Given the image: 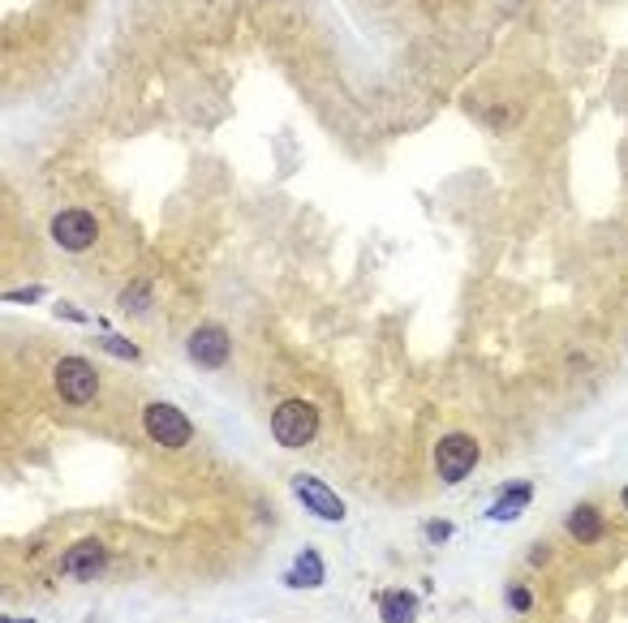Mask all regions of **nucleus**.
Returning a JSON list of instances; mask_svg holds the SVG:
<instances>
[{
  "instance_id": "16",
  "label": "nucleus",
  "mask_w": 628,
  "mask_h": 623,
  "mask_svg": "<svg viewBox=\"0 0 628 623\" xmlns=\"http://www.w3.org/2000/svg\"><path fill=\"white\" fill-rule=\"evenodd\" d=\"M426 538H431V542H448V538H452V525L435 520V525H426Z\"/></svg>"
},
{
  "instance_id": "11",
  "label": "nucleus",
  "mask_w": 628,
  "mask_h": 623,
  "mask_svg": "<svg viewBox=\"0 0 628 623\" xmlns=\"http://www.w3.org/2000/svg\"><path fill=\"white\" fill-rule=\"evenodd\" d=\"M568 533H573L581 546H594L598 538H603V512H598V507H590V503L573 507V516H568Z\"/></svg>"
},
{
  "instance_id": "9",
  "label": "nucleus",
  "mask_w": 628,
  "mask_h": 623,
  "mask_svg": "<svg viewBox=\"0 0 628 623\" xmlns=\"http://www.w3.org/2000/svg\"><path fill=\"white\" fill-rule=\"evenodd\" d=\"M284 585L289 589H319L323 585V559H319V550H302V555H297V563L289 572H284Z\"/></svg>"
},
{
  "instance_id": "3",
  "label": "nucleus",
  "mask_w": 628,
  "mask_h": 623,
  "mask_svg": "<svg viewBox=\"0 0 628 623\" xmlns=\"http://www.w3.org/2000/svg\"><path fill=\"white\" fill-rule=\"evenodd\" d=\"M478 465V443L469 439V434H448V439H439L435 447V469L444 482H465L469 473Z\"/></svg>"
},
{
  "instance_id": "18",
  "label": "nucleus",
  "mask_w": 628,
  "mask_h": 623,
  "mask_svg": "<svg viewBox=\"0 0 628 623\" xmlns=\"http://www.w3.org/2000/svg\"><path fill=\"white\" fill-rule=\"evenodd\" d=\"M61 318H74V323H87V314L74 310V306H61Z\"/></svg>"
},
{
  "instance_id": "8",
  "label": "nucleus",
  "mask_w": 628,
  "mask_h": 623,
  "mask_svg": "<svg viewBox=\"0 0 628 623\" xmlns=\"http://www.w3.org/2000/svg\"><path fill=\"white\" fill-rule=\"evenodd\" d=\"M293 490H297V499H302L314 516H323V520H345V503H340L332 490H327L319 477H310V473H302V477H293Z\"/></svg>"
},
{
  "instance_id": "4",
  "label": "nucleus",
  "mask_w": 628,
  "mask_h": 623,
  "mask_svg": "<svg viewBox=\"0 0 628 623\" xmlns=\"http://www.w3.org/2000/svg\"><path fill=\"white\" fill-rule=\"evenodd\" d=\"M142 426L160 447H185L190 443V417H185L177 404H147V413H142Z\"/></svg>"
},
{
  "instance_id": "2",
  "label": "nucleus",
  "mask_w": 628,
  "mask_h": 623,
  "mask_svg": "<svg viewBox=\"0 0 628 623\" xmlns=\"http://www.w3.org/2000/svg\"><path fill=\"white\" fill-rule=\"evenodd\" d=\"M52 379H56V391H61L65 404H91L99 391V374L87 357H61Z\"/></svg>"
},
{
  "instance_id": "15",
  "label": "nucleus",
  "mask_w": 628,
  "mask_h": 623,
  "mask_svg": "<svg viewBox=\"0 0 628 623\" xmlns=\"http://www.w3.org/2000/svg\"><path fill=\"white\" fill-rule=\"evenodd\" d=\"M147 297H151V280H138V284L130 288V293H125V306L134 310V306H142V301H147Z\"/></svg>"
},
{
  "instance_id": "7",
  "label": "nucleus",
  "mask_w": 628,
  "mask_h": 623,
  "mask_svg": "<svg viewBox=\"0 0 628 623\" xmlns=\"http://www.w3.org/2000/svg\"><path fill=\"white\" fill-rule=\"evenodd\" d=\"M61 568H65V576H78V581H95V576L108 568V550H104V542L82 538L61 555Z\"/></svg>"
},
{
  "instance_id": "12",
  "label": "nucleus",
  "mask_w": 628,
  "mask_h": 623,
  "mask_svg": "<svg viewBox=\"0 0 628 623\" xmlns=\"http://www.w3.org/2000/svg\"><path fill=\"white\" fill-rule=\"evenodd\" d=\"M379 611H383V619H388V623H405V619L418 615V598H413V593H388Z\"/></svg>"
},
{
  "instance_id": "6",
  "label": "nucleus",
  "mask_w": 628,
  "mask_h": 623,
  "mask_svg": "<svg viewBox=\"0 0 628 623\" xmlns=\"http://www.w3.org/2000/svg\"><path fill=\"white\" fill-rule=\"evenodd\" d=\"M190 361L194 366H203V370H220L224 361H228V331L224 327H216V323H203L190 336Z\"/></svg>"
},
{
  "instance_id": "17",
  "label": "nucleus",
  "mask_w": 628,
  "mask_h": 623,
  "mask_svg": "<svg viewBox=\"0 0 628 623\" xmlns=\"http://www.w3.org/2000/svg\"><path fill=\"white\" fill-rule=\"evenodd\" d=\"M39 297V288H22V293H9L5 301H35Z\"/></svg>"
},
{
  "instance_id": "10",
  "label": "nucleus",
  "mask_w": 628,
  "mask_h": 623,
  "mask_svg": "<svg viewBox=\"0 0 628 623\" xmlns=\"http://www.w3.org/2000/svg\"><path fill=\"white\" fill-rule=\"evenodd\" d=\"M530 499H534V486H530V482H508L504 495L491 503V520H499V525H504V520L521 516L525 507H530Z\"/></svg>"
},
{
  "instance_id": "14",
  "label": "nucleus",
  "mask_w": 628,
  "mask_h": 623,
  "mask_svg": "<svg viewBox=\"0 0 628 623\" xmlns=\"http://www.w3.org/2000/svg\"><path fill=\"white\" fill-rule=\"evenodd\" d=\"M108 353H117V357H125V361H138V349L130 340H121V336H112L108 331Z\"/></svg>"
},
{
  "instance_id": "1",
  "label": "nucleus",
  "mask_w": 628,
  "mask_h": 623,
  "mask_svg": "<svg viewBox=\"0 0 628 623\" xmlns=\"http://www.w3.org/2000/svg\"><path fill=\"white\" fill-rule=\"evenodd\" d=\"M271 434H276L280 447H306L314 434H319V409L306 400H284L271 413Z\"/></svg>"
},
{
  "instance_id": "5",
  "label": "nucleus",
  "mask_w": 628,
  "mask_h": 623,
  "mask_svg": "<svg viewBox=\"0 0 628 623\" xmlns=\"http://www.w3.org/2000/svg\"><path fill=\"white\" fill-rule=\"evenodd\" d=\"M52 237L61 250H91L95 237H99V224H95V215L91 211H78V207H69V211H56V220H52Z\"/></svg>"
},
{
  "instance_id": "13",
  "label": "nucleus",
  "mask_w": 628,
  "mask_h": 623,
  "mask_svg": "<svg viewBox=\"0 0 628 623\" xmlns=\"http://www.w3.org/2000/svg\"><path fill=\"white\" fill-rule=\"evenodd\" d=\"M530 589H525V585H508V606H512V611H530Z\"/></svg>"
},
{
  "instance_id": "19",
  "label": "nucleus",
  "mask_w": 628,
  "mask_h": 623,
  "mask_svg": "<svg viewBox=\"0 0 628 623\" xmlns=\"http://www.w3.org/2000/svg\"><path fill=\"white\" fill-rule=\"evenodd\" d=\"M624 507H628V486H624Z\"/></svg>"
}]
</instances>
